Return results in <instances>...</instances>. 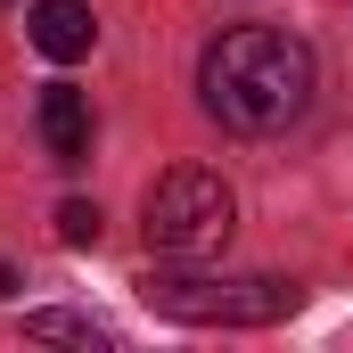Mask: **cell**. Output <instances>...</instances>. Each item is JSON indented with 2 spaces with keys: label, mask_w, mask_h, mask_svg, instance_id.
Here are the masks:
<instances>
[{
  "label": "cell",
  "mask_w": 353,
  "mask_h": 353,
  "mask_svg": "<svg viewBox=\"0 0 353 353\" xmlns=\"http://www.w3.org/2000/svg\"><path fill=\"white\" fill-rule=\"evenodd\" d=\"M312 50L288 25H230L222 41H205L197 58V99L222 132L239 140H271L312 107Z\"/></svg>",
  "instance_id": "6da1fadb"
},
{
  "label": "cell",
  "mask_w": 353,
  "mask_h": 353,
  "mask_svg": "<svg viewBox=\"0 0 353 353\" xmlns=\"http://www.w3.org/2000/svg\"><path fill=\"white\" fill-rule=\"evenodd\" d=\"M140 296H148V312L189 321V329H271L304 304V288L271 279V271H239V279H222V271H148Z\"/></svg>",
  "instance_id": "7a4b0ae2"
},
{
  "label": "cell",
  "mask_w": 353,
  "mask_h": 353,
  "mask_svg": "<svg viewBox=\"0 0 353 353\" xmlns=\"http://www.w3.org/2000/svg\"><path fill=\"white\" fill-rule=\"evenodd\" d=\"M140 230H148V247H157L165 263H205V255L230 247V230H239V197H230V181L205 173V165H173V173L148 181V197H140Z\"/></svg>",
  "instance_id": "3957f363"
},
{
  "label": "cell",
  "mask_w": 353,
  "mask_h": 353,
  "mask_svg": "<svg viewBox=\"0 0 353 353\" xmlns=\"http://www.w3.org/2000/svg\"><path fill=\"white\" fill-rule=\"evenodd\" d=\"M25 41L41 58L74 66V58H90V41H99V17H90V0H33L25 8Z\"/></svg>",
  "instance_id": "277c9868"
},
{
  "label": "cell",
  "mask_w": 353,
  "mask_h": 353,
  "mask_svg": "<svg viewBox=\"0 0 353 353\" xmlns=\"http://www.w3.org/2000/svg\"><path fill=\"white\" fill-rule=\"evenodd\" d=\"M33 123H41V148H50L58 165H83V157H90V99L74 83H41Z\"/></svg>",
  "instance_id": "5b68a950"
},
{
  "label": "cell",
  "mask_w": 353,
  "mask_h": 353,
  "mask_svg": "<svg viewBox=\"0 0 353 353\" xmlns=\"http://www.w3.org/2000/svg\"><path fill=\"white\" fill-rule=\"evenodd\" d=\"M25 337L33 345H107V321H90V312H25Z\"/></svg>",
  "instance_id": "8992f818"
},
{
  "label": "cell",
  "mask_w": 353,
  "mask_h": 353,
  "mask_svg": "<svg viewBox=\"0 0 353 353\" xmlns=\"http://www.w3.org/2000/svg\"><path fill=\"white\" fill-rule=\"evenodd\" d=\"M58 239H66V247H99V205H90V197H66V205H58Z\"/></svg>",
  "instance_id": "52a82bcc"
}]
</instances>
